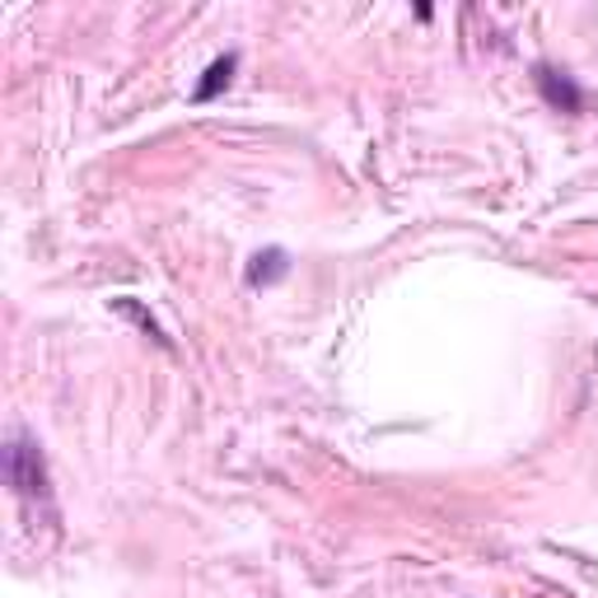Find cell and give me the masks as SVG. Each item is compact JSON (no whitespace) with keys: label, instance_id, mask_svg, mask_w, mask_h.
<instances>
[{"label":"cell","instance_id":"6da1fadb","mask_svg":"<svg viewBox=\"0 0 598 598\" xmlns=\"http://www.w3.org/2000/svg\"><path fill=\"white\" fill-rule=\"evenodd\" d=\"M6 482L14 486L19 500H48V463H42V449L33 445V439L24 430L10 435L6 445Z\"/></svg>","mask_w":598,"mask_h":598},{"label":"cell","instance_id":"7a4b0ae2","mask_svg":"<svg viewBox=\"0 0 598 598\" xmlns=\"http://www.w3.org/2000/svg\"><path fill=\"white\" fill-rule=\"evenodd\" d=\"M534 80H538L543 99H547L551 108H561V113H580V108H585V94H580V84H575L566 71H557V65L538 61V65H534Z\"/></svg>","mask_w":598,"mask_h":598},{"label":"cell","instance_id":"3957f363","mask_svg":"<svg viewBox=\"0 0 598 598\" xmlns=\"http://www.w3.org/2000/svg\"><path fill=\"white\" fill-rule=\"evenodd\" d=\"M234 71H239V57L234 52H225V57H215L211 65H206V80L192 90V103H211V99H220L230 90V80H234Z\"/></svg>","mask_w":598,"mask_h":598},{"label":"cell","instance_id":"277c9868","mask_svg":"<svg viewBox=\"0 0 598 598\" xmlns=\"http://www.w3.org/2000/svg\"><path fill=\"white\" fill-rule=\"evenodd\" d=\"M285 272H291V257H285V249H267V253L253 257L249 281H253V285H276Z\"/></svg>","mask_w":598,"mask_h":598},{"label":"cell","instance_id":"5b68a950","mask_svg":"<svg viewBox=\"0 0 598 598\" xmlns=\"http://www.w3.org/2000/svg\"><path fill=\"white\" fill-rule=\"evenodd\" d=\"M118 314H126L131 323H141V332H145V337H154V342H160V346H169V337H164V327H160V323H154V318L145 314V308H141L136 300H118Z\"/></svg>","mask_w":598,"mask_h":598}]
</instances>
